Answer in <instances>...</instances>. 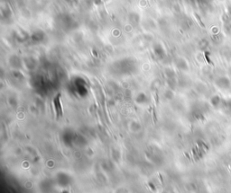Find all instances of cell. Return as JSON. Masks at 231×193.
Segmentation results:
<instances>
[{"label":"cell","mask_w":231,"mask_h":193,"mask_svg":"<svg viewBox=\"0 0 231 193\" xmlns=\"http://www.w3.org/2000/svg\"><path fill=\"white\" fill-rule=\"evenodd\" d=\"M60 94L57 95L54 100V104H55V109H56V113H57V117H58V113H60V115H62V106L60 103Z\"/></svg>","instance_id":"obj_1"}]
</instances>
